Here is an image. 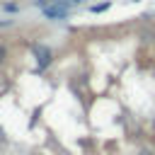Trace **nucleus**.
Listing matches in <instances>:
<instances>
[{"mask_svg":"<svg viewBox=\"0 0 155 155\" xmlns=\"http://www.w3.org/2000/svg\"><path fill=\"white\" fill-rule=\"evenodd\" d=\"M44 17H46V19H63V17H68V5H63V2H51V5L44 7Z\"/></svg>","mask_w":155,"mask_h":155,"instance_id":"nucleus-1","label":"nucleus"},{"mask_svg":"<svg viewBox=\"0 0 155 155\" xmlns=\"http://www.w3.org/2000/svg\"><path fill=\"white\" fill-rule=\"evenodd\" d=\"M34 53H36V61H39V65H41V68L51 63V51H48L46 46H36V51H34Z\"/></svg>","mask_w":155,"mask_h":155,"instance_id":"nucleus-2","label":"nucleus"},{"mask_svg":"<svg viewBox=\"0 0 155 155\" xmlns=\"http://www.w3.org/2000/svg\"><path fill=\"white\" fill-rule=\"evenodd\" d=\"M107 7H109L107 2H104V5H92V12H102V10H107Z\"/></svg>","mask_w":155,"mask_h":155,"instance_id":"nucleus-3","label":"nucleus"},{"mask_svg":"<svg viewBox=\"0 0 155 155\" xmlns=\"http://www.w3.org/2000/svg\"><path fill=\"white\" fill-rule=\"evenodd\" d=\"M2 58H5V48L0 46V61H2Z\"/></svg>","mask_w":155,"mask_h":155,"instance_id":"nucleus-4","label":"nucleus"},{"mask_svg":"<svg viewBox=\"0 0 155 155\" xmlns=\"http://www.w3.org/2000/svg\"><path fill=\"white\" fill-rule=\"evenodd\" d=\"M68 2H78V0H68Z\"/></svg>","mask_w":155,"mask_h":155,"instance_id":"nucleus-5","label":"nucleus"}]
</instances>
